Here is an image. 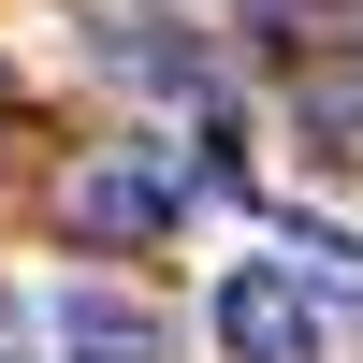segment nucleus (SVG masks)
Here are the masks:
<instances>
[{"label": "nucleus", "instance_id": "obj_4", "mask_svg": "<svg viewBox=\"0 0 363 363\" xmlns=\"http://www.w3.org/2000/svg\"><path fill=\"white\" fill-rule=\"evenodd\" d=\"M277 247H291V262H306V277H320V291H335V306L363 320V247H349V233H306V218H291Z\"/></svg>", "mask_w": 363, "mask_h": 363}, {"label": "nucleus", "instance_id": "obj_1", "mask_svg": "<svg viewBox=\"0 0 363 363\" xmlns=\"http://www.w3.org/2000/svg\"><path fill=\"white\" fill-rule=\"evenodd\" d=\"M203 320H218V349H233V363H335V335H349V306H335L291 247H277V262H233Z\"/></svg>", "mask_w": 363, "mask_h": 363}, {"label": "nucleus", "instance_id": "obj_3", "mask_svg": "<svg viewBox=\"0 0 363 363\" xmlns=\"http://www.w3.org/2000/svg\"><path fill=\"white\" fill-rule=\"evenodd\" d=\"M44 335H58V363H174V320L145 306V291H102V277H87V291H58V320H44Z\"/></svg>", "mask_w": 363, "mask_h": 363}, {"label": "nucleus", "instance_id": "obj_5", "mask_svg": "<svg viewBox=\"0 0 363 363\" xmlns=\"http://www.w3.org/2000/svg\"><path fill=\"white\" fill-rule=\"evenodd\" d=\"M247 15H277V29H320V15H335V0H247Z\"/></svg>", "mask_w": 363, "mask_h": 363}, {"label": "nucleus", "instance_id": "obj_2", "mask_svg": "<svg viewBox=\"0 0 363 363\" xmlns=\"http://www.w3.org/2000/svg\"><path fill=\"white\" fill-rule=\"evenodd\" d=\"M58 203H73V233H102V247H116V233L145 247V233H174V218H189V174L131 145V160H87V174H73Z\"/></svg>", "mask_w": 363, "mask_h": 363}]
</instances>
